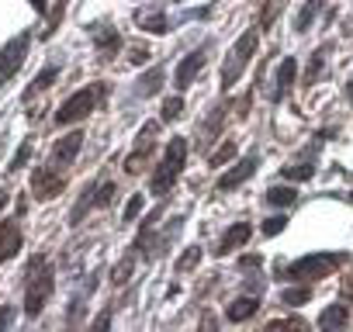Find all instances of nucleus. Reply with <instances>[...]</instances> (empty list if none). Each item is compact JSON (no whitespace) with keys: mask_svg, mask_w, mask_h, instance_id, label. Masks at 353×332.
Instances as JSON below:
<instances>
[{"mask_svg":"<svg viewBox=\"0 0 353 332\" xmlns=\"http://www.w3.org/2000/svg\"><path fill=\"white\" fill-rule=\"evenodd\" d=\"M52 291H56V273H52L49 260L46 256H32V263L25 270V315L39 318L46 301L52 298Z\"/></svg>","mask_w":353,"mask_h":332,"instance_id":"obj_1","label":"nucleus"},{"mask_svg":"<svg viewBox=\"0 0 353 332\" xmlns=\"http://www.w3.org/2000/svg\"><path fill=\"white\" fill-rule=\"evenodd\" d=\"M184 163H188V138L176 135V138H170V145H166L159 166H156L152 177H149V191H152L156 198H166V194L173 191V184L181 180Z\"/></svg>","mask_w":353,"mask_h":332,"instance_id":"obj_2","label":"nucleus"},{"mask_svg":"<svg viewBox=\"0 0 353 332\" xmlns=\"http://www.w3.org/2000/svg\"><path fill=\"white\" fill-rule=\"evenodd\" d=\"M346 263V253H308L284 267V280H322Z\"/></svg>","mask_w":353,"mask_h":332,"instance_id":"obj_3","label":"nucleus"},{"mask_svg":"<svg viewBox=\"0 0 353 332\" xmlns=\"http://www.w3.org/2000/svg\"><path fill=\"white\" fill-rule=\"evenodd\" d=\"M256 45H260V28H250V32L239 35V42L232 45V52H229V59L222 66V90H232V83H239V76L250 66Z\"/></svg>","mask_w":353,"mask_h":332,"instance_id":"obj_4","label":"nucleus"},{"mask_svg":"<svg viewBox=\"0 0 353 332\" xmlns=\"http://www.w3.org/2000/svg\"><path fill=\"white\" fill-rule=\"evenodd\" d=\"M104 94H108V87H104V83L77 90V94H73V97H66V101H63V107L56 111V125H77V121H83V118L101 104V97H104Z\"/></svg>","mask_w":353,"mask_h":332,"instance_id":"obj_5","label":"nucleus"},{"mask_svg":"<svg viewBox=\"0 0 353 332\" xmlns=\"http://www.w3.org/2000/svg\"><path fill=\"white\" fill-rule=\"evenodd\" d=\"M28 45H32V35H28V32H21V35H14L4 49H0V87L11 83V80L18 76V70L25 66Z\"/></svg>","mask_w":353,"mask_h":332,"instance_id":"obj_6","label":"nucleus"},{"mask_svg":"<svg viewBox=\"0 0 353 332\" xmlns=\"http://www.w3.org/2000/svg\"><path fill=\"white\" fill-rule=\"evenodd\" d=\"M256 166H260V149H253V152H246L229 174H222L219 177V184H215V191L219 194H229V191H236V187H243L253 174H256Z\"/></svg>","mask_w":353,"mask_h":332,"instance_id":"obj_7","label":"nucleus"},{"mask_svg":"<svg viewBox=\"0 0 353 332\" xmlns=\"http://www.w3.org/2000/svg\"><path fill=\"white\" fill-rule=\"evenodd\" d=\"M32 191H35L39 201H52V198H59V194L66 191V177H63V170H56L52 163H49V166H39V170L32 174Z\"/></svg>","mask_w":353,"mask_h":332,"instance_id":"obj_8","label":"nucleus"},{"mask_svg":"<svg viewBox=\"0 0 353 332\" xmlns=\"http://www.w3.org/2000/svg\"><path fill=\"white\" fill-rule=\"evenodd\" d=\"M83 132H70V135H63L56 145H52V156H49V163L56 166V170H66V166H73V159L80 156V149H83Z\"/></svg>","mask_w":353,"mask_h":332,"instance_id":"obj_9","label":"nucleus"},{"mask_svg":"<svg viewBox=\"0 0 353 332\" xmlns=\"http://www.w3.org/2000/svg\"><path fill=\"white\" fill-rule=\"evenodd\" d=\"M205 52H208V45H198L191 56H184L181 63H176V90H188V87L194 83V76H198L201 66H205Z\"/></svg>","mask_w":353,"mask_h":332,"instance_id":"obj_10","label":"nucleus"},{"mask_svg":"<svg viewBox=\"0 0 353 332\" xmlns=\"http://www.w3.org/2000/svg\"><path fill=\"white\" fill-rule=\"evenodd\" d=\"M21 242H25L21 225L14 218H4V225H0V263H8L11 256H18L21 253Z\"/></svg>","mask_w":353,"mask_h":332,"instance_id":"obj_11","label":"nucleus"},{"mask_svg":"<svg viewBox=\"0 0 353 332\" xmlns=\"http://www.w3.org/2000/svg\"><path fill=\"white\" fill-rule=\"evenodd\" d=\"M250 236H253V225H250V222H236V225L222 236V242H219L215 256H229L232 249H243V246L250 242Z\"/></svg>","mask_w":353,"mask_h":332,"instance_id":"obj_12","label":"nucleus"},{"mask_svg":"<svg viewBox=\"0 0 353 332\" xmlns=\"http://www.w3.org/2000/svg\"><path fill=\"white\" fill-rule=\"evenodd\" d=\"M294 76H298V59L294 56H288L281 66H277V80H274V94H270V101L277 104V101H284V94L291 90V83H294Z\"/></svg>","mask_w":353,"mask_h":332,"instance_id":"obj_13","label":"nucleus"},{"mask_svg":"<svg viewBox=\"0 0 353 332\" xmlns=\"http://www.w3.org/2000/svg\"><path fill=\"white\" fill-rule=\"evenodd\" d=\"M256 311H260V298L243 294V298H236V301L225 308V318H229V322H246V318H253Z\"/></svg>","mask_w":353,"mask_h":332,"instance_id":"obj_14","label":"nucleus"},{"mask_svg":"<svg viewBox=\"0 0 353 332\" xmlns=\"http://www.w3.org/2000/svg\"><path fill=\"white\" fill-rule=\"evenodd\" d=\"M90 35H94V45H97L104 56H114V49L121 45V35H118L114 28H108V25H97V28H90Z\"/></svg>","mask_w":353,"mask_h":332,"instance_id":"obj_15","label":"nucleus"},{"mask_svg":"<svg viewBox=\"0 0 353 332\" xmlns=\"http://www.w3.org/2000/svg\"><path fill=\"white\" fill-rule=\"evenodd\" d=\"M135 18H139L142 32H149V35H166V32H170V18H166L163 11H152V14H149V11H139Z\"/></svg>","mask_w":353,"mask_h":332,"instance_id":"obj_16","label":"nucleus"},{"mask_svg":"<svg viewBox=\"0 0 353 332\" xmlns=\"http://www.w3.org/2000/svg\"><path fill=\"white\" fill-rule=\"evenodd\" d=\"M56 76H59V66H56V63H49V66H46V70H42V73H39V76L28 83V90H25V104H28V101H32L39 90H49V87L56 83Z\"/></svg>","mask_w":353,"mask_h":332,"instance_id":"obj_17","label":"nucleus"},{"mask_svg":"<svg viewBox=\"0 0 353 332\" xmlns=\"http://www.w3.org/2000/svg\"><path fill=\"white\" fill-rule=\"evenodd\" d=\"M159 87H163V66H152L149 73H142V76H139L135 94H139V97H156V94H159Z\"/></svg>","mask_w":353,"mask_h":332,"instance_id":"obj_18","label":"nucleus"},{"mask_svg":"<svg viewBox=\"0 0 353 332\" xmlns=\"http://www.w3.org/2000/svg\"><path fill=\"white\" fill-rule=\"evenodd\" d=\"M294 201H298V191H294V184H291V180H288V187H284V184H277V187H270V191H267V205H270V208H291Z\"/></svg>","mask_w":353,"mask_h":332,"instance_id":"obj_19","label":"nucleus"},{"mask_svg":"<svg viewBox=\"0 0 353 332\" xmlns=\"http://www.w3.org/2000/svg\"><path fill=\"white\" fill-rule=\"evenodd\" d=\"M346 318H350V311L343 308V304H329L322 315H319V329L322 332H332V329H343L346 325Z\"/></svg>","mask_w":353,"mask_h":332,"instance_id":"obj_20","label":"nucleus"},{"mask_svg":"<svg viewBox=\"0 0 353 332\" xmlns=\"http://www.w3.org/2000/svg\"><path fill=\"white\" fill-rule=\"evenodd\" d=\"M149 149H152V145H142V142H135V152L125 159V174L139 177V174L145 170V163H149Z\"/></svg>","mask_w":353,"mask_h":332,"instance_id":"obj_21","label":"nucleus"},{"mask_svg":"<svg viewBox=\"0 0 353 332\" xmlns=\"http://www.w3.org/2000/svg\"><path fill=\"white\" fill-rule=\"evenodd\" d=\"M94 194H97V184H87V187H83V198H80L77 208L70 211V225H80V222H83V215L94 208Z\"/></svg>","mask_w":353,"mask_h":332,"instance_id":"obj_22","label":"nucleus"},{"mask_svg":"<svg viewBox=\"0 0 353 332\" xmlns=\"http://www.w3.org/2000/svg\"><path fill=\"white\" fill-rule=\"evenodd\" d=\"M281 177H284V180H291V184H301V180L315 177V163L301 159V163H294V166H284V170H281Z\"/></svg>","mask_w":353,"mask_h":332,"instance_id":"obj_23","label":"nucleus"},{"mask_svg":"<svg viewBox=\"0 0 353 332\" xmlns=\"http://www.w3.org/2000/svg\"><path fill=\"white\" fill-rule=\"evenodd\" d=\"M322 4H325V0H305L301 14L294 18V32H308V28H312V21H315V14L322 11Z\"/></svg>","mask_w":353,"mask_h":332,"instance_id":"obj_24","label":"nucleus"},{"mask_svg":"<svg viewBox=\"0 0 353 332\" xmlns=\"http://www.w3.org/2000/svg\"><path fill=\"white\" fill-rule=\"evenodd\" d=\"M181 114H184V97H166V101H163V111H159V121H163V125L176 121Z\"/></svg>","mask_w":353,"mask_h":332,"instance_id":"obj_25","label":"nucleus"},{"mask_svg":"<svg viewBox=\"0 0 353 332\" xmlns=\"http://www.w3.org/2000/svg\"><path fill=\"white\" fill-rule=\"evenodd\" d=\"M312 298V287L305 284V287H284V294H281V304H291V308H298V304H305Z\"/></svg>","mask_w":353,"mask_h":332,"instance_id":"obj_26","label":"nucleus"},{"mask_svg":"<svg viewBox=\"0 0 353 332\" xmlns=\"http://www.w3.org/2000/svg\"><path fill=\"white\" fill-rule=\"evenodd\" d=\"M236 152H239V145H236L232 138H225V142H222V149H215L208 163H212V166H225L229 159H236Z\"/></svg>","mask_w":353,"mask_h":332,"instance_id":"obj_27","label":"nucleus"},{"mask_svg":"<svg viewBox=\"0 0 353 332\" xmlns=\"http://www.w3.org/2000/svg\"><path fill=\"white\" fill-rule=\"evenodd\" d=\"M198 260H201V249H198V246H191L181 260H176V273H188V270H194V267H198Z\"/></svg>","mask_w":353,"mask_h":332,"instance_id":"obj_28","label":"nucleus"},{"mask_svg":"<svg viewBox=\"0 0 353 332\" xmlns=\"http://www.w3.org/2000/svg\"><path fill=\"white\" fill-rule=\"evenodd\" d=\"M28 159H32V142L25 138V142H21V149L14 152V159H11V166H8V170H11V174H18V170H21V166H25Z\"/></svg>","mask_w":353,"mask_h":332,"instance_id":"obj_29","label":"nucleus"},{"mask_svg":"<svg viewBox=\"0 0 353 332\" xmlns=\"http://www.w3.org/2000/svg\"><path fill=\"white\" fill-rule=\"evenodd\" d=\"M284 229H288V215H274L263 222V236H281Z\"/></svg>","mask_w":353,"mask_h":332,"instance_id":"obj_30","label":"nucleus"},{"mask_svg":"<svg viewBox=\"0 0 353 332\" xmlns=\"http://www.w3.org/2000/svg\"><path fill=\"white\" fill-rule=\"evenodd\" d=\"M142 205H145V198H142V194H132V201H128V208H125L121 222H135V218H139V211H142Z\"/></svg>","mask_w":353,"mask_h":332,"instance_id":"obj_31","label":"nucleus"},{"mask_svg":"<svg viewBox=\"0 0 353 332\" xmlns=\"http://www.w3.org/2000/svg\"><path fill=\"white\" fill-rule=\"evenodd\" d=\"M128 277H132V256H128V260H121V263L111 270V280H114V284H125Z\"/></svg>","mask_w":353,"mask_h":332,"instance_id":"obj_32","label":"nucleus"},{"mask_svg":"<svg viewBox=\"0 0 353 332\" xmlns=\"http://www.w3.org/2000/svg\"><path fill=\"white\" fill-rule=\"evenodd\" d=\"M66 4H70V0H56V11L49 14V28H46V39L56 32V25H59V18H63V11H66Z\"/></svg>","mask_w":353,"mask_h":332,"instance_id":"obj_33","label":"nucleus"},{"mask_svg":"<svg viewBox=\"0 0 353 332\" xmlns=\"http://www.w3.org/2000/svg\"><path fill=\"white\" fill-rule=\"evenodd\" d=\"M111 198H114V184H101V187H97L94 205H97V208H104V205H111Z\"/></svg>","mask_w":353,"mask_h":332,"instance_id":"obj_34","label":"nucleus"},{"mask_svg":"<svg viewBox=\"0 0 353 332\" xmlns=\"http://www.w3.org/2000/svg\"><path fill=\"white\" fill-rule=\"evenodd\" d=\"M277 11H281V0H267V11H263V18H260V32H263V28H267V25L277 18Z\"/></svg>","mask_w":353,"mask_h":332,"instance_id":"obj_35","label":"nucleus"},{"mask_svg":"<svg viewBox=\"0 0 353 332\" xmlns=\"http://www.w3.org/2000/svg\"><path fill=\"white\" fill-rule=\"evenodd\" d=\"M263 267V256L250 253V256H239V270H260Z\"/></svg>","mask_w":353,"mask_h":332,"instance_id":"obj_36","label":"nucleus"},{"mask_svg":"<svg viewBox=\"0 0 353 332\" xmlns=\"http://www.w3.org/2000/svg\"><path fill=\"white\" fill-rule=\"evenodd\" d=\"M319 73H322V52H315V56H312V63H308V80L315 83V76H319Z\"/></svg>","mask_w":353,"mask_h":332,"instance_id":"obj_37","label":"nucleus"},{"mask_svg":"<svg viewBox=\"0 0 353 332\" xmlns=\"http://www.w3.org/2000/svg\"><path fill=\"white\" fill-rule=\"evenodd\" d=\"M14 322V308L11 304H4V308H0V329H8Z\"/></svg>","mask_w":353,"mask_h":332,"instance_id":"obj_38","label":"nucleus"},{"mask_svg":"<svg viewBox=\"0 0 353 332\" xmlns=\"http://www.w3.org/2000/svg\"><path fill=\"white\" fill-rule=\"evenodd\" d=\"M132 63H145V49L142 45H132V56H128Z\"/></svg>","mask_w":353,"mask_h":332,"instance_id":"obj_39","label":"nucleus"},{"mask_svg":"<svg viewBox=\"0 0 353 332\" xmlns=\"http://www.w3.org/2000/svg\"><path fill=\"white\" fill-rule=\"evenodd\" d=\"M32 8H35L39 14H46V11H49V0H32Z\"/></svg>","mask_w":353,"mask_h":332,"instance_id":"obj_40","label":"nucleus"},{"mask_svg":"<svg viewBox=\"0 0 353 332\" xmlns=\"http://www.w3.org/2000/svg\"><path fill=\"white\" fill-rule=\"evenodd\" d=\"M94 325H97V329H104V325H111V315H108V311H104V315H101V318H97V322H94Z\"/></svg>","mask_w":353,"mask_h":332,"instance_id":"obj_41","label":"nucleus"},{"mask_svg":"<svg viewBox=\"0 0 353 332\" xmlns=\"http://www.w3.org/2000/svg\"><path fill=\"white\" fill-rule=\"evenodd\" d=\"M4 205H8V194H0V211H4Z\"/></svg>","mask_w":353,"mask_h":332,"instance_id":"obj_42","label":"nucleus"},{"mask_svg":"<svg viewBox=\"0 0 353 332\" xmlns=\"http://www.w3.org/2000/svg\"><path fill=\"white\" fill-rule=\"evenodd\" d=\"M346 94H350V97H353V80H350V87H346Z\"/></svg>","mask_w":353,"mask_h":332,"instance_id":"obj_43","label":"nucleus"},{"mask_svg":"<svg viewBox=\"0 0 353 332\" xmlns=\"http://www.w3.org/2000/svg\"><path fill=\"white\" fill-rule=\"evenodd\" d=\"M350 201H353V191H350Z\"/></svg>","mask_w":353,"mask_h":332,"instance_id":"obj_44","label":"nucleus"}]
</instances>
